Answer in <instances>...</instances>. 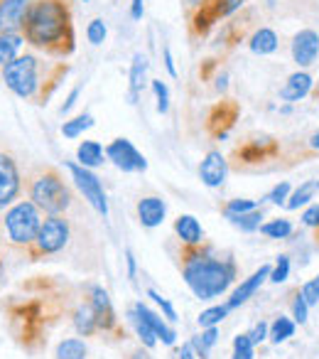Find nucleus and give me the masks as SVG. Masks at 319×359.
Listing matches in <instances>:
<instances>
[{
    "mask_svg": "<svg viewBox=\"0 0 319 359\" xmlns=\"http://www.w3.org/2000/svg\"><path fill=\"white\" fill-rule=\"evenodd\" d=\"M22 37L30 47L50 57H69L76 50L74 18L69 0H35L22 22Z\"/></svg>",
    "mask_w": 319,
    "mask_h": 359,
    "instance_id": "1",
    "label": "nucleus"
},
{
    "mask_svg": "<svg viewBox=\"0 0 319 359\" xmlns=\"http://www.w3.org/2000/svg\"><path fill=\"white\" fill-rule=\"evenodd\" d=\"M3 81L17 96V99L32 101V104H47L50 96L57 91L66 74L69 65H52L40 60L37 55H20L15 62L3 67Z\"/></svg>",
    "mask_w": 319,
    "mask_h": 359,
    "instance_id": "2",
    "label": "nucleus"
},
{
    "mask_svg": "<svg viewBox=\"0 0 319 359\" xmlns=\"http://www.w3.org/2000/svg\"><path fill=\"white\" fill-rule=\"evenodd\" d=\"M182 278L199 300H214L236 280V264L231 259H216L209 249L201 246H185Z\"/></svg>",
    "mask_w": 319,
    "mask_h": 359,
    "instance_id": "3",
    "label": "nucleus"
},
{
    "mask_svg": "<svg viewBox=\"0 0 319 359\" xmlns=\"http://www.w3.org/2000/svg\"><path fill=\"white\" fill-rule=\"evenodd\" d=\"M27 200L35 202L45 215H64L71 207V187L64 182L57 168H42L25 182Z\"/></svg>",
    "mask_w": 319,
    "mask_h": 359,
    "instance_id": "4",
    "label": "nucleus"
},
{
    "mask_svg": "<svg viewBox=\"0 0 319 359\" xmlns=\"http://www.w3.org/2000/svg\"><path fill=\"white\" fill-rule=\"evenodd\" d=\"M6 239L13 246L27 249L37 239V231L42 226V210L30 200H20L6 212Z\"/></svg>",
    "mask_w": 319,
    "mask_h": 359,
    "instance_id": "5",
    "label": "nucleus"
},
{
    "mask_svg": "<svg viewBox=\"0 0 319 359\" xmlns=\"http://www.w3.org/2000/svg\"><path fill=\"white\" fill-rule=\"evenodd\" d=\"M69 236H71V226L64 215H47L42 219L40 231H37V239L25 251L32 261L45 259V256L59 254L66 246V241H69Z\"/></svg>",
    "mask_w": 319,
    "mask_h": 359,
    "instance_id": "6",
    "label": "nucleus"
},
{
    "mask_svg": "<svg viewBox=\"0 0 319 359\" xmlns=\"http://www.w3.org/2000/svg\"><path fill=\"white\" fill-rule=\"evenodd\" d=\"M66 170L71 172V180H74V185L79 187V192L84 195V200L89 202L101 217H108V200H106L101 180L96 177L89 168H84V165H79V163H66Z\"/></svg>",
    "mask_w": 319,
    "mask_h": 359,
    "instance_id": "7",
    "label": "nucleus"
},
{
    "mask_svg": "<svg viewBox=\"0 0 319 359\" xmlns=\"http://www.w3.org/2000/svg\"><path fill=\"white\" fill-rule=\"evenodd\" d=\"M22 192V175L17 160L8 150H0V212L10 207Z\"/></svg>",
    "mask_w": 319,
    "mask_h": 359,
    "instance_id": "8",
    "label": "nucleus"
},
{
    "mask_svg": "<svg viewBox=\"0 0 319 359\" xmlns=\"http://www.w3.org/2000/svg\"><path fill=\"white\" fill-rule=\"evenodd\" d=\"M106 158L118 170H123V172H145L148 170V160L143 158V153L128 138L111 140L106 145Z\"/></svg>",
    "mask_w": 319,
    "mask_h": 359,
    "instance_id": "9",
    "label": "nucleus"
},
{
    "mask_svg": "<svg viewBox=\"0 0 319 359\" xmlns=\"http://www.w3.org/2000/svg\"><path fill=\"white\" fill-rule=\"evenodd\" d=\"M290 52H292V62L299 67V69L312 67L319 57V32L309 30V27L299 30L297 35L292 37V47H290Z\"/></svg>",
    "mask_w": 319,
    "mask_h": 359,
    "instance_id": "10",
    "label": "nucleus"
},
{
    "mask_svg": "<svg viewBox=\"0 0 319 359\" xmlns=\"http://www.w3.org/2000/svg\"><path fill=\"white\" fill-rule=\"evenodd\" d=\"M35 0H0V35L20 32Z\"/></svg>",
    "mask_w": 319,
    "mask_h": 359,
    "instance_id": "11",
    "label": "nucleus"
},
{
    "mask_svg": "<svg viewBox=\"0 0 319 359\" xmlns=\"http://www.w3.org/2000/svg\"><path fill=\"white\" fill-rule=\"evenodd\" d=\"M89 305L96 313L99 330H104V332H113V330L118 327V318H115L113 303H111L108 293H106L101 285H89Z\"/></svg>",
    "mask_w": 319,
    "mask_h": 359,
    "instance_id": "12",
    "label": "nucleus"
},
{
    "mask_svg": "<svg viewBox=\"0 0 319 359\" xmlns=\"http://www.w3.org/2000/svg\"><path fill=\"white\" fill-rule=\"evenodd\" d=\"M270 269H273V266L265 264V266H260V269L255 271V273H250L246 280H241V285L234 290V293H231V298L226 300V308L236 310V308H241L243 303H248V300L253 298V295L260 290V285H263L265 280L270 278Z\"/></svg>",
    "mask_w": 319,
    "mask_h": 359,
    "instance_id": "13",
    "label": "nucleus"
},
{
    "mask_svg": "<svg viewBox=\"0 0 319 359\" xmlns=\"http://www.w3.org/2000/svg\"><path fill=\"white\" fill-rule=\"evenodd\" d=\"M226 175H229V163H226V158L219 153V150H209L199 165L201 182H204L206 187H221L224 185Z\"/></svg>",
    "mask_w": 319,
    "mask_h": 359,
    "instance_id": "14",
    "label": "nucleus"
},
{
    "mask_svg": "<svg viewBox=\"0 0 319 359\" xmlns=\"http://www.w3.org/2000/svg\"><path fill=\"white\" fill-rule=\"evenodd\" d=\"M312 74H307L304 69L295 72V74L288 76V81L283 84V89H280V101H285V104H297V101L307 99L309 91H312Z\"/></svg>",
    "mask_w": 319,
    "mask_h": 359,
    "instance_id": "15",
    "label": "nucleus"
},
{
    "mask_svg": "<svg viewBox=\"0 0 319 359\" xmlns=\"http://www.w3.org/2000/svg\"><path fill=\"white\" fill-rule=\"evenodd\" d=\"M138 219L143 226H148V229H155V226H160L162 222H165L167 217V205L162 197H143V200H138Z\"/></svg>",
    "mask_w": 319,
    "mask_h": 359,
    "instance_id": "16",
    "label": "nucleus"
},
{
    "mask_svg": "<svg viewBox=\"0 0 319 359\" xmlns=\"http://www.w3.org/2000/svg\"><path fill=\"white\" fill-rule=\"evenodd\" d=\"M133 310H135V313L140 315V318L145 320V323L150 325V330H153V332H155V337H157L160 342H162V344H175V339H177V332H175V330L170 327V325L165 323V320L160 318V315L155 313V310H150L148 305L143 303V300H138V303L133 305Z\"/></svg>",
    "mask_w": 319,
    "mask_h": 359,
    "instance_id": "17",
    "label": "nucleus"
},
{
    "mask_svg": "<svg viewBox=\"0 0 319 359\" xmlns=\"http://www.w3.org/2000/svg\"><path fill=\"white\" fill-rule=\"evenodd\" d=\"M273 153H275L273 138H255V140H248L243 148L236 150V158H239V163L250 165V163H263V160L270 158Z\"/></svg>",
    "mask_w": 319,
    "mask_h": 359,
    "instance_id": "18",
    "label": "nucleus"
},
{
    "mask_svg": "<svg viewBox=\"0 0 319 359\" xmlns=\"http://www.w3.org/2000/svg\"><path fill=\"white\" fill-rule=\"evenodd\" d=\"M175 234L185 246H201L204 244V229H201L199 219L192 215H180L175 219Z\"/></svg>",
    "mask_w": 319,
    "mask_h": 359,
    "instance_id": "19",
    "label": "nucleus"
},
{
    "mask_svg": "<svg viewBox=\"0 0 319 359\" xmlns=\"http://www.w3.org/2000/svg\"><path fill=\"white\" fill-rule=\"evenodd\" d=\"M145 84H148V57L143 52H135L130 62V104H138V96Z\"/></svg>",
    "mask_w": 319,
    "mask_h": 359,
    "instance_id": "20",
    "label": "nucleus"
},
{
    "mask_svg": "<svg viewBox=\"0 0 319 359\" xmlns=\"http://www.w3.org/2000/svg\"><path fill=\"white\" fill-rule=\"evenodd\" d=\"M248 47L253 55H260V57L273 55V52H278V47H280V37L273 27H258V30L250 35Z\"/></svg>",
    "mask_w": 319,
    "mask_h": 359,
    "instance_id": "21",
    "label": "nucleus"
},
{
    "mask_svg": "<svg viewBox=\"0 0 319 359\" xmlns=\"http://www.w3.org/2000/svg\"><path fill=\"white\" fill-rule=\"evenodd\" d=\"M236 116H239V106L231 104V101H221L209 116V130L216 128V123H221V130H219V138H226L229 135V128L234 126Z\"/></svg>",
    "mask_w": 319,
    "mask_h": 359,
    "instance_id": "22",
    "label": "nucleus"
},
{
    "mask_svg": "<svg viewBox=\"0 0 319 359\" xmlns=\"http://www.w3.org/2000/svg\"><path fill=\"white\" fill-rule=\"evenodd\" d=\"M76 160H79V165H84V168L94 170V168H101L108 158H106V150L99 140H84V143H79V148H76Z\"/></svg>",
    "mask_w": 319,
    "mask_h": 359,
    "instance_id": "23",
    "label": "nucleus"
},
{
    "mask_svg": "<svg viewBox=\"0 0 319 359\" xmlns=\"http://www.w3.org/2000/svg\"><path fill=\"white\" fill-rule=\"evenodd\" d=\"M317 195H319V180H304L302 185L290 192L288 202H285V210L295 212V210H299V207H307Z\"/></svg>",
    "mask_w": 319,
    "mask_h": 359,
    "instance_id": "24",
    "label": "nucleus"
},
{
    "mask_svg": "<svg viewBox=\"0 0 319 359\" xmlns=\"http://www.w3.org/2000/svg\"><path fill=\"white\" fill-rule=\"evenodd\" d=\"M22 45H25L22 32H6V35H0V69L20 57Z\"/></svg>",
    "mask_w": 319,
    "mask_h": 359,
    "instance_id": "25",
    "label": "nucleus"
},
{
    "mask_svg": "<svg viewBox=\"0 0 319 359\" xmlns=\"http://www.w3.org/2000/svg\"><path fill=\"white\" fill-rule=\"evenodd\" d=\"M74 327L81 337H91V334L99 332V320H96V313L89 303L79 305L74 313Z\"/></svg>",
    "mask_w": 319,
    "mask_h": 359,
    "instance_id": "26",
    "label": "nucleus"
},
{
    "mask_svg": "<svg viewBox=\"0 0 319 359\" xmlns=\"http://www.w3.org/2000/svg\"><path fill=\"white\" fill-rule=\"evenodd\" d=\"M86 354H89V347H86V342H84V339H79V337L62 339V342L57 344V349H55L57 359H86Z\"/></svg>",
    "mask_w": 319,
    "mask_h": 359,
    "instance_id": "27",
    "label": "nucleus"
},
{
    "mask_svg": "<svg viewBox=\"0 0 319 359\" xmlns=\"http://www.w3.org/2000/svg\"><path fill=\"white\" fill-rule=\"evenodd\" d=\"M295 320L285 318V315H280V318H275L273 323H270V332H268V339L273 344H283L288 342L290 337L295 334Z\"/></svg>",
    "mask_w": 319,
    "mask_h": 359,
    "instance_id": "28",
    "label": "nucleus"
},
{
    "mask_svg": "<svg viewBox=\"0 0 319 359\" xmlns=\"http://www.w3.org/2000/svg\"><path fill=\"white\" fill-rule=\"evenodd\" d=\"M258 231L263 236H268V239H290V236H292V231H295V226H292V222H290V219L278 217V219L265 222Z\"/></svg>",
    "mask_w": 319,
    "mask_h": 359,
    "instance_id": "29",
    "label": "nucleus"
},
{
    "mask_svg": "<svg viewBox=\"0 0 319 359\" xmlns=\"http://www.w3.org/2000/svg\"><path fill=\"white\" fill-rule=\"evenodd\" d=\"M226 219H229L236 229L250 234V231H258L260 226H263V210L258 207V210H253V212H246V215H236V217H226Z\"/></svg>",
    "mask_w": 319,
    "mask_h": 359,
    "instance_id": "30",
    "label": "nucleus"
},
{
    "mask_svg": "<svg viewBox=\"0 0 319 359\" xmlns=\"http://www.w3.org/2000/svg\"><path fill=\"white\" fill-rule=\"evenodd\" d=\"M91 126H94V116L79 114V116H74V118H69V121L62 123V135L74 140V138H79V135H84V130H89Z\"/></svg>",
    "mask_w": 319,
    "mask_h": 359,
    "instance_id": "31",
    "label": "nucleus"
},
{
    "mask_svg": "<svg viewBox=\"0 0 319 359\" xmlns=\"http://www.w3.org/2000/svg\"><path fill=\"white\" fill-rule=\"evenodd\" d=\"M128 320H130V325H133V327H135V334H138V337H140V342H143L148 349H153L155 344H157V337H155V332H153V330H150V325L145 323V320L140 318V315L135 313L133 308L128 310Z\"/></svg>",
    "mask_w": 319,
    "mask_h": 359,
    "instance_id": "32",
    "label": "nucleus"
},
{
    "mask_svg": "<svg viewBox=\"0 0 319 359\" xmlns=\"http://www.w3.org/2000/svg\"><path fill=\"white\" fill-rule=\"evenodd\" d=\"M229 313H231V310L226 308V305H211V308H206L204 313H201L199 318H197V323H199L201 330L216 327V325L224 323V320L229 318Z\"/></svg>",
    "mask_w": 319,
    "mask_h": 359,
    "instance_id": "33",
    "label": "nucleus"
},
{
    "mask_svg": "<svg viewBox=\"0 0 319 359\" xmlns=\"http://www.w3.org/2000/svg\"><path fill=\"white\" fill-rule=\"evenodd\" d=\"M255 357V344L248 332H241L234 337V357L231 359H253Z\"/></svg>",
    "mask_w": 319,
    "mask_h": 359,
    "instance_id": "34",
    "label": "nucleus"
},
{
    "mask_svg": "<svg viewBox=\"0 0 319 359\" xmlns=\"http://www.w3.org/2000/svg\"><path fill=\"white\" fill-rule=\"evenodd\" d=\"M106 37H108V27H106V22L101 20V18H96V20H91L89 25H86V40L91 42V45H104Z\"/></svg>",
    "mask_w": 319,
    "mask_h": 359,
    "instance_id": "35",
    "label": "nucleus"
},
{
    "mask_svg": "<svg viewBox=\"0 0 319 359\" xmlns=\"http://www.w3.org/2000/svg\"><path fill=\"white\" fill-rule=\"evenodd\" d=\"M258 210V202L255 200H229L224 205V217H236V215H246V212Z\"/></svg>",
    "mask_w": 319,
    "mask_h": 359,
    "instance_id": "36",
    "label": "nucleus"
},
{
    "mask_svg": "<svg viewBox=\"0 0 319 359\" xmlns=\"http://www.w3.org/2000/svg\"><path fill=\"white\" fill-rule=\"evenodd\" d=\"M290 278V256L283 254L278 256V261H275V266L270 269V283H285V280Z\"/></svg>",
    "mask_w": 319,
    "mask_h": 359,
    "instance_id": "37",
    "label": "nucleus"
},
{
    "mask_svg": "<svg viewBox=\"0 0 319 359\" xmlns=\"http://www.w3.org/2000/svg\"><path fill=\"white\" fill-rule=\"evenodd\" d=\"M153 91H155V99H157V114H167L170 111V89H167L165 81L153 79Z\"/></svg>",
    "mask_w": 319,
    "mask_h": 359,
    "instance_id": "38",
    "label": "nucleus"
},
{
    "mask_svg": "<svg viewBox=\"0 0 319 359\" xmlns=\"http://www.w3.org/2000/svg\"><path fill=\"white\" fill-rule=\"evenodd\" d=\"M290 192H292V185H290L288 180H283V182H278V185H275L273 190H270L268 195L263 197V200L273 202V205H280V207H285V202H288Z\"/></svg>",
    "mask_w": 319,
    "mask_h": 359,
    "instance_id": "39",
    "label": "nucleus"
},
{
    "mask_svg": "<svg viewBox=\"0 0 319 359\" xmlns=\"http://www.w3.org/2000/svg\"><path fill=\"white\" fill-rule=\"evenodd\" d=\"M299 295H302L304 303H307L309 308H314V305H319V276H314V278H309L307 283L302 285V290H299Z\"/></svg>",
    "mask_w": 319,
    "mask_h": 359,
    "instance_id": "40",
    "label": "nucleus"
},
{
    "mask_svg": "<svg viewBox=\"0 0 319 359\" xmlns=\"http://www.w3.org/2000/svg\"><path fill=\"white\" fill-rule=\"evenodd\" d=\"M290 308H292V320H295V323H299V325L307 323V318H309V305L304 303V298L299 295V290L295 293V298H292V303H290Z\"/></svg>",
    "mask_w": 319,
    "mask_h": 359,
    "instance_id": "41",
    "label": "nucleus"
},
{
    "mask_svg": "<svg viewBox=\"0 0 319 359\" xmlns=\"http://www.w3.org/2000/svg\"><path fill=\"white\" fill-rule=\"evenodd\" d=\"M148 298H153L155 303H157V308L162 310V313H165V318L170 320V323H177V310L172 308V303H170V300H167V298H162V295H160L155 288H148Z\"/></svg>",
    "mask_w": 319,
    "mask_h": 359,
    "instance_id": "42",
    "label": "nucleus"
},
{
    "mask_svg": "<svg viewBox=\"0 0 319 359\" xmlns=\"http://www.w3.org/2000/svg\"><path fill=\"white\" fill-rule=\"evenodd\" d=\"M268 332H270V325L265 323V320H260V323H255L253 325V330H250V339H253V344L255 347H258L260 342H265V339H268Z\"/></svg>",
    "mask_w": 319,
    "mask_h": 359,
    "instance_id": "43",
    "label": "nucleus"
},
{
    "mask_svg": "<svg viewBox=\"0 0 319 359\" xmlns=\"http://www.w3.org/2000/svg\"><path fill=\"white\" fill-rule=\"evenodd\" d=\"M302 224L309 229H319V205H309L302 212Z\"/></svg>",
    "mask_w": 319,
    "mask_h": 359,
    "instance_id": "44",
    "label": "nucleus"
},
{
    "mask_svg": "<svg viewBox=\"0 0 319 359\" xmlns=\"http://www.w3.org/2000/svg\"><path fill=\"white\" fill-rule=\"evenodd\" d=\"M79 94H81V86H74V89L69 91V96H66V101L62 104V109H59V114H62V116L69 114V111L74 109V104H76V99H79Z\"/></svg>",
    "mask_w": 319,
    "mask_h": 359,
    "instance_id": "45",
    "label": "nucleus"
},
{
    "mask_svg": "<svg viewBox=\"0 0 319 359\" xmlns=\"http://www.w3.org/2000/svg\"><path fill=\"white\" fill-rule=\"evenodd\" d=\"M162 57H165V69H167V74L177 76V67H175V60H172V50H170V47H165V50H162Z\"/></svg>",
    "mask_w": 319,
    "mask_h": 359,
    "instance_id": "46",
    "label": "nucleus"
},
{
    "mask_svg": "<svg viewBox=\"0 0 319 359\" xmlns=\"http://www.w3.org/2000/svg\"><path fill=\"white\" fill-rule=\"evenodd\" d=\"M143 13H145L143 0H130V18L133 20H143Z\"/></svg>",
    "mask_w": 319,
    "mask_h": 359,
    "instance_id": "47",
    "label": "nucleus"
},
{
    "mask_svg": "<svg viewBox=\"0 0 319 359\" xmlns=\"http://www.w3.org/2000/svg\"><path fill=\"white\" fill-rule=\"evenodd\" d=\"M177 359H199V357H197L194 347H192V344L187 342V344H182V349L177 352Z\"/></svg>",
    "mask_w": 319,
    "mask_h": 359,
    "instance_id": "48",
    "label": "nucleus"
},
{
    "mask_svg": "<svg viewBox=\"0 0 319 359\" xmlns=\"http://www.w3.org/2000/svg\"><path fill=\"white\" fill-rule=\"evenodd\" d=\"M125 264H128V278L135 280V256L130 249H125Z\"/></svg>",
    "mask_w": 319,
    "mask_h": 359,
    "instance_id": "49",
    "label": "nucleus"
},
{
    "mask_svg": "<svg viewBox=\"0 0 319 359\" xmlns=\"http://www.w3.org/2000/svg\"><path fill=\"white\" fill-rule=\"evenodd\" d=\"M226 81H229V76H226V74H221L219 79H216V89H219V91H224L226 86H229V84H226Z\"/></svg>",
    "mask_w": 319,
    "mask_h": 359,
    "instance_id": "50",
    "label": "nucleus"
},
{
    "mask_svg": "<svg viewBox=\"0 0 319 359\" xmlns=\"http://www.w3.org/2000/svg\"><path fill=\"white\" fill-rule=\"evenodd\" d=\"M309 148L319 150V130H317V133H312V138H309Z\"/></svg>",
    "mask_w": 319,
    "mask_h": 359,
    "instance_id": "51",
    "label": "nucleus"
},
{
    "mask_svg": "<svg viewBox=\"0 0 319 359\" xmlns=\"http://www.w3.org/2000/svg\"><path fill=\"white\" fill-rule=\"evenodd\" d=\"M130 359H153V357H150L148 352H143V349H135L133 357H130Z\"/></svg>",
    "mask_w": 319,
    "mask_h": 359,
    "instance_id": "52",
    "label": "nucleus"
},
{
    "mask_svg": "<svg viewBox=\"0 0 319 359\" xmlns=\"http://www.w3.org/2000/svg\"><path fill=\"white\" fill-rule=\"evenodd\" d=\"M185 3H187V8H194V11H197V8H199L204 0H185Z\"/></svg>",
    "mask_w": 319,
    "mask_h": 359,
    "instance_id": "53",
    "label": "nucleus"
},
{
    "mask_svg": "<svg viewBox=\"0 0 319 359\" xmlns=\"http://www.w3.org/2000/svg\"><path fill=\"white\" fill-rule=\"evenodd\" d=\"M3 241V239H0ZM0 278H3V259H0Z\"/></svg>",
    "mask_w": 319,
    "mask_h": 359,
    "instance_id": "54",
    "label": "nucleus"
},
{
    "mask_svg": "<svg viewBox=\"0 0 319 359\" xmlns=\"http://www.w3.org/2000/svg\"><path fill=\"white\" fill-rule=\"evenodd\" d=\"M84 3H89V0H84Z\"/></svg>",
    "mask_w": 319,
    "mask_h": 359,
    "instance_id": "55",
    "label": "nucleus"
},
{
    "mask_svg": "<svg viewBox=\"0 0 319 359\" xmlns=\"http://www.w3.org/2000/svg\"><path fill=\"white\" fill-rule=\"evenodd\" d=\"M317 231H319V229H317ZM317 239H319V236H317Z\"/></svg>",
    "mask_w": 319,
    "mask_h": 359,
    "instance_id": "56",
    "label": "nucleus"
}]
</instances>
